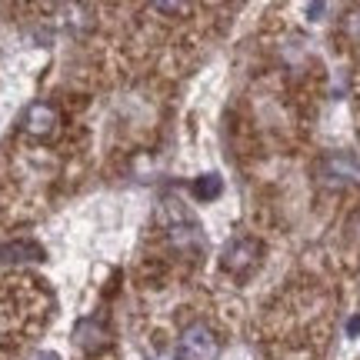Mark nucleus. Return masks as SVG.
Wrapping results in <instances>:
<instances>
[{
	"label": "nucleus",
	"instance_id": "1",
	"mask_svg": "<svg viewBox=\"0 0 360 360\" xmlns=\"http://www.w3.org/2000/svg\"><path fill=\"white\" fill-rule=\"evenodd\" d=\"M217 350H220V344L207 323H191L180 334V357L184 360H214Z\"/></svg>",
	"mask_w": 360,
	"mask_h": 360
},
{
	"label": "nucleus",
	"instance_id": "2",
	"mask_svg": "<svg viewBox=\"0 0 360 360\" xmlns=\"http://www.w3.org/2000/svg\"><path fill=\"white\" fill-rule=\"evenodd\" d=\"M321 174H323V184H330V187H344V184H354V180H360V164H357V157L344 154V150H337V154H327V157H323Z\"/></svg>",
	"mask_w": 360,
	"mask_h": 360
},
{
	"label": "nucleus",
	"instance_id": "3",
	"mask_svg": "<svg viewBox=\"0 0 360 360\" xmlns=\"http://www.w3.org/2000/svg\"><path fill=\"white\" fill-rule=\"evenodd\" d=\"M260 257V244L254 237H237L231 244L224 247V270L231 274H247V270L257 264Z\"/></svg>",
	"mask_w": 360,
	"mask_h": 360
},
{
	"label": "nucleus",
	"instance_id": "4",
	"mask_svg": "<svg viewBox=\"0 0 360 360\" xmlns=\"http://www.w3.org/2000/svg\"><path fill=\"white\" fill-rule=\"evenodd\" d=\"M57 124V114H53V107L47 103H34L30 110H27V130L30 134H37V137H47Z\"/></svg>",
	"mask_w": 360,
	"mask_h": 360
},
{
	"label": "nucleus",
	"instance_id": "5",
	"mask_svg": "<svg viewBox=\"0 0 360 360\" xmlns=\"http://www.w3.org/2000/svg\"><path fill=\"white\" fill-rule=\"evenodd\" d=\"M170 237H174V244L180 247V250H204V233H200V227H197V220H187L184 227L180 224H174V231H170Z\"/></svg>",
	"mask_w": 360,
	"mask_h": 360
},
{
	"label": "nucleus",
	"instance_id": "6",
	"mask_svg": "<svg viewBox=\"0 0 360 360\" xmlns=\"http://www.w3.org/2000/svg\"><path fill=\"white\" fill-rule=\"evenodd\" d=\"M220 191H224V180H220L217 174H204V177L193 184V193H197L200 200H214V197H220Z\"/></svg>",
	"mask_w": 360,
	"mask_h": 360
},
{
	"label": "nucleus",
	"instance_id": "7",
	"mask_svg": "<svg viewBox=\"0 0 360 360\" xmlns=\"http://www.w3.org/2000/svg\"><path fill=\"white\" fill-rule=\"evenodd\" d=\"M347 334H360V317H354V321L347 323Z\"/></svg>",
	"mask_w": 360,
	"mask_h": 360
}]
</instances>
